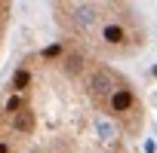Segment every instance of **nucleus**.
Masks as SVG:
<instances>
[{
	"mask_svg": "<svg viewBox=\"0 0 157 153\" xmlns=\"http://www.w3.org/2000/svg\"><path fill=\"white\" fill-rule=\"evenodd\" d=\"M142 135L139 86L68 43L25 55L0 89V153H139Z\"/></svg>",
	"mask_w": 157,
	"mask_h": 153,
	"instance_id": "obj_1",
	"label": "nucleus"
},
{
	"mask_svg": "<svg viewBox=\"0 0 157 153\" xmlns=\"http://www.w3.org/2000/svg\"><path fill=\"white\" fill-rule=\"evenodd\" d=\"M62 43L80 49L99 61L129 58L145 46V22L129 3H59L52 6Z\"/></svg>",
	"mask_w": 157,
	"mask_h": 153,
	"instance_id": "obj_2",
	"label": "nucleus"
},
{
	"mask_svg": "<svg viewBox=\"0 0 157 153\" xmlns=\"http://www.w3.org/2000/svg\"><path fill=\"white\" fill-rule=\"evenodd\" d=\"M10 22H13V3H3V0H0V49H3V37L10 31Z\"/></svg>",
	"mask_w": 157,
	"mask_h": 153,
	"instance_id": "obj_3",
	"label": "nucleus"
}]
</instances>
